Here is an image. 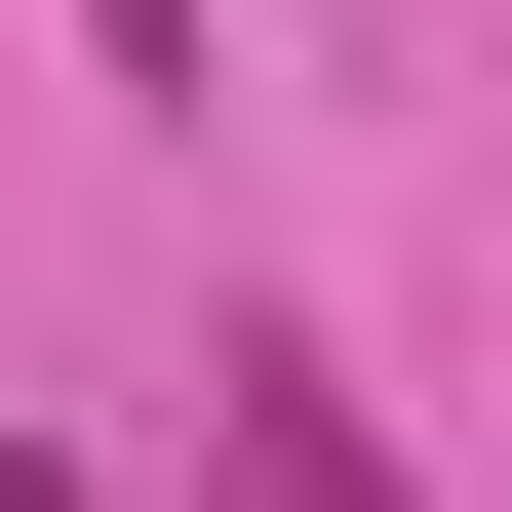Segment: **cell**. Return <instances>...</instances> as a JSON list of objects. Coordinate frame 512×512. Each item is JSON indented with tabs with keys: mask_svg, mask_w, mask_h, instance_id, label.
I'll list each match as a JSON object with an SVG mask.
<instances>
[{
	"mask_svg": "<svg viewBox=\"0 0 512 512\" xmlns=\"http://www.w3.org/2000/svg\"><path fill=\"white\" fill-rule=\"evenodd\" d=\"M197 512H394V434H355V394L237 316V355H197Z\"/></svg>",
	"mask_w": 512,
	"mask_h": 512,
	"instance_id": "cell-1",
	"label": "cell"
},
{
	"mask_svg": "<svg viewBox=\"0 0 512 512\" xmlns=\"http://www.w3.org/2000/svg\"><path fill=\"white\" fill-rule=\"evenodd\" d=\"M119 79H197V0H119Z\"/></svg>",
	"mask_w": 512,
	"mask_h": 512,
	"instance_id": "cell-2",
	"label": "cell"
}]
</instances>
